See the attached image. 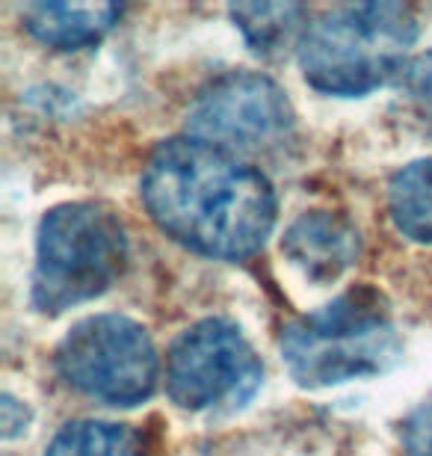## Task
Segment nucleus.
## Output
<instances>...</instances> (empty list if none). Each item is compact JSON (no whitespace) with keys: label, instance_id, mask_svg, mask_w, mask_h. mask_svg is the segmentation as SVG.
I'll list each match as a JSON object with an SVG mask.
<instances>
[{"label":"nucleus","instance_id":"6","mask_svg":"<svg viewBox=\"0 0 432 456\" xmlns=\"http://www.w3.org/2000/svg\"><path fill=\"white\" fill-rule=\"evenodd\" d=\"M261 359L234 323L223 317L192 323L167 355V391L181 409L205 412L240 406L261 388Z\"/></svg>","mask_w":432,"mask_h":456},{"label":"nucleus","instance_id":"2","mask_svg":"<svg viewBox=\"0 0 432 456\" xmlns=\"http://www.w3.org/2000/svg\"><path fill=\"white\" fill-rule=\"evenodd\" d=\"M418 18L403 4H349L317 15L299 42L302 75L317 93L364 95L409 66Z\"/></svg>","mask_w":432,"mask_h":456},{"label":"nucleus","instance_id":"11","mask_svg":"<svg viewBox=\"0 0 432 456\" xmlns=\"http://www.w3.org/2000/svg\"><path fill=\"white\" fill-rule=\"evenodd\" d=\"M391 220L415 243H432V158L403 167L388 187Z\"/></svg>","mask_w":432,"mask_h":456},{"label":"nucleus","instance_id":"10","mask_svg":"<svg viewBox=\"0 0 432 456\" xmlns=\"http://www.w3.org/2000/svg\"><path fill=\"white\" fill-rule=\"evenodd\" d=\"M228 15L261 57H279L297 39L302 42L308 30V9L299 4H234Z\"/></svg>","mask_w":432,"mask_h":456},{"label":"nucleus","instance_id":"5","mask_svg":"<svg viewBox=\"0 0 432 456\" xmlns=\"http://www.w3.org/2000/svg\"><path fill=\"white\" fill-rule=\"evenodd\" d=\"M57 370L71 388L110 406H136L158 388L160 362L151 335L122 314H95L71 326L57 346Z\"/></svg>","mask_w":432,"mask_h":456},{"label":"nucleus","instance_id":"12","mask_svg":"<svg viewBox=\"0 0 432 456\" xmlns=\"http://www.w3.org/2000/svg\"><path fill=\"white\" fill-rule=\"evenodd\" d=\"M131 436L107 421H71L53 436L45 456H125Z\"/></svg>","mask_w":432,"mask_h":456},{"label":"nucleus","instance_id":"8","mask_svg":"<svg viewBox=\"0 0 432 456\" xmlns=\"http://www.w3.org/2000/svg\"><path fill=\"white\" fill-rule=\"evenodd\" d=\"M281 252L302 276L332 281L355 264L362 237L355 223L335 211H308L284 232Z\"/></svg>","mask_w":432,"mask_h":456},{"label":"nucleus","instance_id":"1","mask_svg":"<svg viewBox=\"0 0 432 456\" xmlns=\"http://www.w3.org/2000/svg\"><path fill=\"white\" fill-rule=\"evenodd\" d=\"M140 196L160 232L208 258H249L275 225V190L264 172L196 136L151 151Z\"/></svg>","mask_w":432,"mask_h":456},{"label":"nucleus","instance_id":"15","mask_svg":"<svg viewBox=\"0 0 432 456\" xmlns=\"http://www.w3.org/2000/svg\"><path fill=\"white\" fill-rule=\"evenodd\" d=\"M0 421H4V436H6V439H15L18 433L27 430V421H30V415H27L24 403H18L12 395H4V403H0Z\"/></svg>","mask_w":432,"mask_h":456},{"label":"nucleus","instance_id":"7","mask_svg":"<svg viewBox=\"0 0 432 456\" xmlns=\"http://www.w3.org/2000/svg\"><path fill=\"white\" fill-rule=\"evenodd\" d=\"M284 89L258 71H228L210 80L187 113V136L228 151L275 149L293 134Z\"/></svg>","mask_w":432,"mask_h":456},{"label":"nucleus","instance_id":"3","mask_svg":"<svg viewBox=\"0 0 432 456\" xmlns=\"http://www.w3.org/2000/svg\"><path fill=\"white\" fill-rule=\"evenodd\" d=\"M279 346L299 386L326 388L388 370L400 355V335L379 294L355 288L284 326Z\"/></svg>","mask_w":432,"mask_h":456},{"label":"nucleus","instance_id":"14","mask_svg":"<svg viewBox=\"0 0 432 456\" xmlns=\"http://www.w3.org/2000/svg\"><path fill=\"white\" fill-rule=\"evenodd\" d=\"M403 444L409 456H432V400L420 403L403 424Z\"/></svg>","mask_w":432,"mask_h":456},{"label":"nucleus","instance_id":"9","mask_svg":"<svg viewBox=\"0 0 432 456\" xmlns=\"http://www.w3.org/2000/svg\"><path fill=\"white\" fill-rule=\"evenodd\" d=\"M122 18L116 4H30L21 9L27 33L42 45L77 51L101 42Z\"/></svg>","mask_w":432,"mask_h":456},{"label":"nucleus","instance_id":"13","mask_svg":"<svg viewBox=\"0 0 432 456\" xmlns=\"http://www.w3.org/2000/svg\"><path fill=\"white\" fill-rule=\"evenodd\" d=\"M400 80H403V89H406L412 110L432 127V51L412 57Z\"/></svg>","mask_w":432,"mask_h":456},{"label":"nucleus","instance_id":"4","mask_svg":"<svg viewBox=\"0 0 432 456\" xmlns=\"http://www.w3.org/2000/svg\"><path fill=\"white\" fill-rule=\"evenodd\" d=\"M127 261L118 216L95 202H66L45 214L36 237L33 305L60 314L113 285Z\"/></svg>","mask_w":432,"mask_h":456}]
</instances>
